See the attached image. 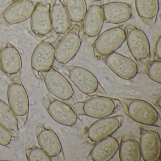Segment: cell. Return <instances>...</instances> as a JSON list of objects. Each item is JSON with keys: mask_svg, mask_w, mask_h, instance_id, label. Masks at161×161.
I'll return each instance as SVG.
<instances>
[{"mask_svg": "<svg viewBox=\"0 0 161 161\" xmlns=\"http://www.w3.org/2000/svg\"><path fill=\"white\" fill-rule=\"evenodd\" d=\"M48 90L63 101L70 99L74 95L72 86L68 80L53 67L41 75Z\"/></svg>", "mask_w": 161, "mask_h": 161, "instance_id": "8fae6325", "label": "cell"}, {"mask_svg": "<svg viewBox=\"0 0 161 161\" xmlns=\"http://www.w3.org/2000/svg\"><path fill=\"white\" fill-rule=\"evenodd\" d=\"M63 4L72 22H82L87 8L86 0H63Z\"/></svg>", "mask_w": 161, "mask_h": 161, "instance_id": "d4e9b609", "label": "cell"}, {"mask_svg": "<svg viewBox=\"0 0 161 161\" xmlns=\"http://www.w3.org/2000/svg\"><path fill=\"white\" fill-rule=\"evenodd\" d=\"M94 2L87 9L82 21V31L87 37H95L101 31L104 18L101 5Z\"/></svg>", "mask_w": 161, "mask_h": 161, "instance_id": "ac0fdd59", "label": "cell"}, {"mask_svg": "<svg viewBox=\"0 0 161 161\" xmlns=\"http://www.w3.org/2000/svg\"><path fill=\"white\" fill-rule=\"evenodd\" d=\"M51 4L39 3L31 17L32 32L37 37H48L53 31L50 16Z\"/></svg>", "mask_w": 161, "mask_h": 161, "instance_id": "2e32d148", "label": "cell"}, {"mask_svg": "<svg viewBox=\"0 0 161 161\" xmlns=\"http://www.w3.org/2000/svg\"><path fill=\"white\" fill-rule=\"evenodd\" d=\"M147 73L150 79L157 83H161V61L155 60L147 64Z\"/></svg>", "mask_w": 161, "mask_h": 161, "instance_id": "83f0119b", "label": "cell"}, {"mask_svg": "<svg viewBox=\"0 0 161 161\" xmlns=\"http://www.w3.org/2000/svg\"><path fill=\"white\" fill-rule=\"evenodd\" d=\"M128 48L136 60L142 61L150 56V45L147 36L139 28L131 24L125 27Z\"/></svg>", "mask_w": 161, "mask_h": 161, "instance_id": "8992f818", "label": "cell"}, {"mask_svg": "<svg viewBox=\"0 0 161 161\" xmlns=\"http://www.w3.org/2000/svg\"><path fill=\"white\" fill-rule=\"evenodd\" d=\"M104 22L118 24L128 21L132 16V9L129 3L111 2L101 5Z\"/></svg>", "mask_w": 161, "mask_h": 161, "instance_id": "d6986e66", "label": "cell"}, {"mask_svg": "<svg viewBox=\"0 0 161 161\" xmlns=\"http://www.w3.org/2000/svg\"><path fill=\"white\" fill-rule=\"evenodd\" d=\"M136 10L141 20L149 27H153L159 11V0H135Z\"/></svg>", "mask_w": 161, "mask_h": 161, "instance_id": "7402d4cb", "label": "cell"}, {"mask_svg": "<svg viewBox=\"0 0 161 161\" xmlns=\"http://www.w3.org/2000/svg\"><path fill=\"white\" fill-rule=\"evenodd\" d=\"M57 37L50 36L36 47L31 58V66L34 75L42 80L41 75L54 64Z\"/></svg>", "mask_w": 161, "mask_h": 161, "instance_id": "6da1fadb", "label": "cell"}, {"mask_svg": "<svg viewBox=\"0 0 161 161\" xmlns=\"http://www.w3.org/2000/svg\"><path fill=\"white\" fill-rule=\"evenodd\" d=\"M126 113L131 119L143 125L156 124L159 115L156 109L147 102L138 99H125Z\"/></svg>", "mask_w": 161, "mask_h": 161, "instance_id": "ba28073f", "label": "cell"}, {"mask_svg": "<svg viewBox=\"0 0 161 161\" xmlns=\"http://www.w3.org/2000/svg\"><path fill=\"white\" fill-rule=\"evenodd\" d=\"M42 102L50 116L56 122L68 127L77 123L78 116L76 112L62 100L47 95L43 97Z\"/></svg>", "mask_w": 161, "mask_h": 161, "instance_id": "9c48e42d", "label": "cell"}, {"mask_svg": "<svg viewBox=\"0 0 161 161\" xmlns=\"http://www.w3.org/2000/svg\"><path fill=\"white\" fill-rule=\"evenodd\" d=\"M119 159L121 161H139L141 153L139 144L132 135L123 137L119 147Z\"/></svg>", "mask_w": 161, "mask_h": 161, "instance_id": "603a6c76", "label": "cell"}, {"mask_svg": "<svg viewBox=\"0 0 161 161\" xmlns=\"http://www.w3.org/2000/svg\"><path fill=\"white\" fill-rule=\"evenodd\" d=\"M2 69L1 64V60H0V81L2 79Z\"/></svg>", "mask_w": 161, "mask_h": 161, "instance_id": "4dcf8cb0", "label": "cell"}, {"mask_svg": "<svg viewBox=\"0 0 161 161\" xmlns=\"http://www.w3.org/2000/svg\"><path fill=\"white\" fill-rule=\"evenodd\" d=\"M154 57L156 60H161V36H159L155 42L154 50Z\"/></svg>", "mask_w": 161, "mask_h": 161, "instance_id": "f1b7e54d", "label": "cell"}, {"mask_svg": "<svg viewBox=\"0 0 161 161\" xmlns=\"http://www.w3.org/2000/svg\"><path fill=\"white\" fill-rule=\"evenodd\" d=\"M22 0H5V2L6 3H14L20 1Z\"/></svg>", "mask_w": 161, "mask_h": 161, "instance_id": "f546056e", "label": "cell"}, {"mask_svg": "<svg viewBox=\"0 0 161 161\" xmlns=\"http://www.w3.org/2000/svg\"><path fill=\"white\" fill-rule=\"evenodd\" d=\"M39 2L35 0H22L11 3L0 15V20L6 25H14L24 22L31 18Z\"/></svg>", "mask_w": 161, "mask_h": 161, "instance_id": "4fadbf2b", "label": "cell"}, {"mask_svg": "<svg viewBox=\"0 0 161 161\" xmlns=\"http://www.w3.org/2000/svg\"><path fill=\"white\" fill-rule=\"evenodd\" d=\"M50 16L53 31L62 36L71 28V21L62 0H53L51 5Z\"/></svg>", "mask_w": 161, "mask_h": 161, "instance_id": "ffe728a7", "label": "cell"}, {"mask_svg": "<svg viewBox=\"0 0 161 161\" xmlns=\"http://www.w3.org/2000/svg\"><path fill=\"white\" fill-rule=\"evenodd\" d=\"M2 69L11 80L20 78L22 60L17 49L9 42L4 43L0 50Z\"/></svg>", "mask_w": 161, "mask_h": 161, "instance_id": "5bb4252c", "label": "cell"}, {"mask_svg": "<svg viewBox=\"0 0 161 161\" xmlns=\"http://www.w3.org/2000/svg\"><path fill=\"white\" fill-rule=\"evenodd\" d=\"M99 59L116 75L123 80H132L138 72V67L135 61L116 52Z\"/></svg>", "mask_w": 161, "mask_h": 161, "instance_id": "7c38bea8", "label": "cell"}, {"mask_svg": "<svg viewBox=\"0 0 161 161\" xmlns=\"http://www.w3.org/2000/svg\"><path fill=\"white\" fill-rule=\"evenodd\" d=\"M125 41L126 34L123 25L106 30L98 35L92 45L94 55L99 59L115 52Z\"/></svg>", "mask_w": 161, "mask_h": 161, "instance_id": "5b68a950", "label": "cell"}, {"mask_svg": "<svg viewBox=\"0 0 161 161\" xmlns=\"http://www.w3.org/2000/svg\"><path fill=\"white\" fill-rule=\"evenodd\" d=\"M26 155L29 161H51V158L40 147L29 146L26 148Z\"/></svg>", "mask_w": 161, "mask_h": 161, "instance_id": "484cf974", "label": "cell"}, {"mask_svg": "<svg viewBox=\"0 0 161 161\" xmlns=\"http://www.w3.org/2000/svg\"><path fill=\"white\" fill-rule=\"evenodd\" d=\"M119 103L117 98L97 96L77 103L74 106L76 114L100 119L113 114L119 106Z\"/></svg>", "mask_w": 161, "mask_h": 161, "instance_id": "7a4b0ae2", "label": "cell"}, {"mask_svg": "<svg viewBox=\"0 0 161 161\" xmlns=\"http://www.w3.org/2000/svg\"><path fill=\"white\" fill-rule=\"evenodd\" d=\"M7 96L9 106L15 115L19 123L25 126L29 117V100L20 78L11 80L8 86Z\"/></svg>", "mask_w": 161, "mask_h": 161, "instance_id": "277c9868", "label": "cell"}, {"mask_svg": "<svg viewBox=\"0 0 161 161\" xmlns=\"http://www.w3.org/2000/svg\"><path fill=\"white\" fill-rule=\"evenodd\" d=\"M19 137L13 135L8 130L0 124V145L7 148H14L19 145Z\"/></svg>", "mask_w": 161, "mask_h": 161, "instance_id": "4316f807", "label": "cell"}, {"mask_svg": "<svg viewBox=\"0 0 161 161\" xmlns=\"http://www.w3.org/2000/svg\"><path fill=\"white\" fill-rule=\"evenodd\" d=\"M119 143L115 136H110L95 143L89 156L94 161H108L118 151Z\"/></svg>", "mask_w": 161, "mask_h": 161, "instance_id": "44dd1931", "label": "cell"}, {"mask_svg": "<svg viewBox=\"0 0 161 161\" xmlns=\"http://www.w3.org/2000/svg\"><path fill=\"white\" fill-rule=\"evenodd\" d=\"M92 1H93L94 2H100L101 0H92Z\"/></svg>", "mask_w": 161, "mask_h": 161, "instance_id": "1f68e13d", "label": "cell"}, {"mask_svg": "<svg viewBox=\"0 0 161 161\" xmlns=\"http://www.w3.org/2000/svg\"><path fill=\"white\" fill-rule=\"evenodd\" d=\"M63 68L71 82L83 94L91 95L98 89V80L90 70L78 66L65 65Z\"/></svg>", "mask_w": 161, "mask_h": 161, "instance_id": "52a82bcc", "label": "cell"}, {"mask_svg": "<svg viewBox=\"0 0 161 161\" xmlns=\"http://www.w3.org/2000/svg\"><path fill=\"white\" fill-rule=\"evenodd\" d=\"M80 32L81 27L75 24L62 36L56 44L54 64L65 65L76 56L82 44Z\"/></svg>", "mask_w": 161, "mask_h": 161, "instance_id": "3957f363", "label": "cell"}, {"mask_svg": "<svg viewBox=\"0 0 161 161\" xmlns=\"http://www.w3.org/2000/svg\"><path fill=\"white\" fill-rule=\"evenodd\" d=\"M19 122L11 107L0 98V124L13 135L19 137Z\"/></svg>", "mask_w": 161, "mask_h": 161, "instance_id": "cb8c5ba5", "label": "cell"}, {"mask_svg": "<svg viewBox=\"0 0 161 161\" xmlns=\"http://www.w3.org/2000/svg\"><path fill=\"white\" fill-rule=\"evenodd\" d=\"M36 135L38 144L51 158H56L63 154V147L55 132L41 123L36 125Z\"/></svg>", "mask_w": 161, "mask_h": 161, "instance_id": "e0dca14e", "label": "cell"}, {"mask_svg": "<svg viewBox=\"0 0 161 161\" xmlns=\"http://www.w3.org/2000/svg\"><path fill=\"white\" fill-rule=\"evenodd\" d=\"M141 156L144 161H157L161 158V139L155 130H140L139 143Z\"/></svg>", "mask_w": 161, "mask_h": 161, "instance_id": "9a60e30c", "label": "cell"}, {"mask_svg": "<svg viewBox=\"0 0 161 161\" xmlns=\"http://www.w3.org/2000/svg\"><path fill=\"white\" fill-rule=\"evenodd\" d=\"M123 120V116L120 114L98 119L88 127L86 133V137L91 142L97 143L112 135L121 127Z\"/></svg>", "mask_w": 161, "mask_h": 161, "instance_id": "30bf717a", "label": "cell"}]
</instances>
